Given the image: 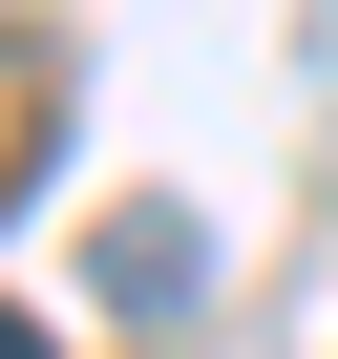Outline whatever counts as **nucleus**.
<instances>
[{
    "label": "nucleus",
    "instance_id": "f257e3e1",
    "mask_svg": "<svg viewBox=\"0 0 338 359\" xmlns=\"http://www.w3.org/2000/svg\"><path fill=\"white\" fill-rule=\"evenodd\" d=\"M0 359H43V317H0Z\"/></svg>",
    "mask_w": 338,
    "mask_h": 359
}]
</instances>
